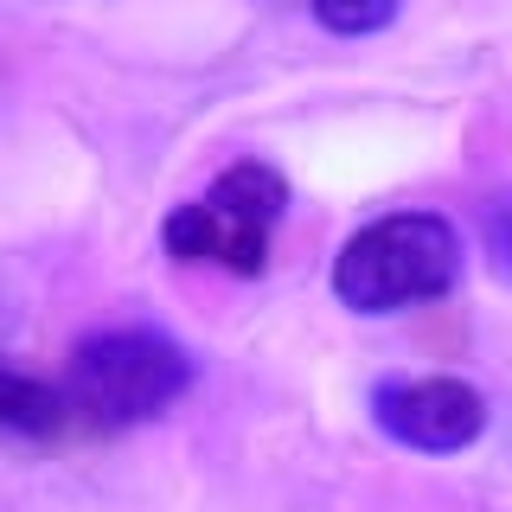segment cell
<instances>
[{
  "instance_id": "cell-1",
  "label": "cell",
  "mask_w": 512,
  "mask_h": 512,
  "mask_svg": "<svg viewBox=\"0 0 512 512\" xmlns=\"http://www.w3.org/2000/svg\"><path fill=\"white\" fill-rule=\"evenodd\" d=\"M58 391L71 410V429L109 436V429H135L180 404L192 391V359L160 327H103L71 346Z\"/></svg>"
},
{
  "instance_id": "cell-6",
  "label": "cell",
  "mask_w": 512,
  "mask_h": 512,
  "mask_svg": "<svg viewBox=\"0 0 512 512\" xmlns=\"http://www.w3.org/2000/svg\"><path fill=\"white\" fill-rule=\"evenodd\" d=\"M314 20L327 32H340V39H359V32H378L397 20V0H308Z\"/></svg>"
},
{
  "instance_id": "cell-4",
  "label": "cell",
  "mask_w": 512,
  "mask_h": 512,
  "mask_svg": "<svg viewBox=\"0 0 512 512\" xmlns=\"http://www.w3.org/2000/svg\"><path fill=\"white\" fill-rule=\"evenodd\" d=\"M372 423L410 455H461L487 429V397L468 378H384L372 391Z\"/></svg>"
},
{
  "instance_id": "cell-7",
  "label": "cell",
  "mask_w": 512,
  "mask_h": 512,
  "mask_svg": "<svg viewBox=\"0 0 512 512\" xmlns=\"http://www.w3.org/2000/svg\"><path fill=\"white\" fill-rule=\"evenodd\" d=\"M480 231H487V250L500 256V269H512V192H500V199L487 205Z\"/></svg>"
},
{
  "instance_id": "cell-2",
  "label": "cell",
  "mask_w": 512,
  "mask_h": 512,
  "mask_svg": "<svg viewBox=\"0 0 512 512\" xmlns=\"http://www.w3.org/2000/svg\"><path fill=\"white\" fill-rule=\"evenodd\" d=\"M461 231L442 212H384L340 244L333 295L352 314H404L461 282Z\"/></svg>"
},
{
  "instance_id": "cell-5",
  "label": "cell",
  "mask_w": 512,
  "mask_h": 512,
  "mask_svg": "<svg viewBox=\"0 0 512 512\" xmlns=\"http://www.w3.org/2000/svg\"><path fill=\"white\" fill-rule=\"evenodd\" d=\"M71 429V410H64V391L52 378H32L20 365H0V436H64Z\"/></svg>"
},
{
  "instance_id": "cell-3",
  "label": "cell",
  "mask_w": 512,
  "mask_h": 512,
  "mask_svg": "<svg viewBox=\"0 0 512 512\" xmlns=\"http://www.w3.org/2000/svg\"><path fill=\"white\" fill-rule=\"evenodd\" d=\"M288 212V180L269 160H237L205 192H192L167 212L160 244L173 263H205L224 276H263L269 237Z\"/></svg>"
}]
</instances>
